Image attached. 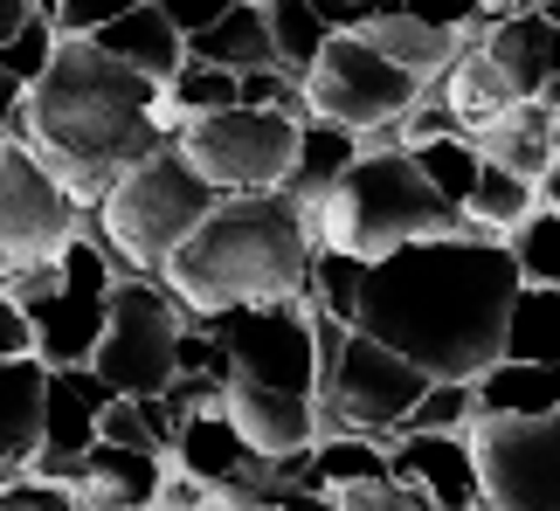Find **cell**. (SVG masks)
<instances>
[{"label":"cell","instance_id":"c3c4849f","mask_svg":"<svg viewBox=\"0 0 560 511\" xmlns=\"http://www.w3.org/2000/svg\"><path fill=\"white\" fill-rule=\"evenodd\" d=\"M470 511H499V504H485V498H478V504H470Z\"/></svg>","mask_w":560,"mask_h":511},{"label":"cell","instance_id":"60d3db41","mask_svg":"<svg viewBox=\"0 0 560 511\" xmlns=\"http://www.w3.org/2000/svg\"><path fill=\"white\" fill-rule=\"evenodd\" d=\"M153 8H160L166 21H174L180 35H194V28H208V21L222 14V8H235V0H153Z\"/></svg>","mask_w":560,"mask_h":511},{"label":"cell","instance_id":"2e32d148","mask_svg":"<svg viewBox=\"0 0 560 511\" xmlns=\"http://www.w3.org/2000/svg\"><path fill=\"white\" fill-rule=\"evenodd\" d=\"M160 471H166V456L125 450V442H91V450L70 463L62 491L77 498V511H145Z\"/></svg>","mask_w":560,"mask_h":511},{"label":"cell","instance_id":"4316f807","mask_svg":"<svg viewBox=\"0 0 560 511\" xmlns=\"http://www.w3.org/2000/svg\"><path fill=\"white\" fill-rule=\"evenodd\" d=\"M249 442L229 429V415L222 408H201V415H187L180 421V436H174V450H166V463H180V471L194 477H243L249 471Z\"/></svg>","mask_w":560,"mask_h":511},{"label":"cell","instance_id":"3957f363","mask_svg":"<svg viewBox=\"0 0 560 511\" xmlns=\"http://www.w3.org/2000/svg\"><path fill=\"white\" fill-rule=\"evenodd\" d=\"M312 236L305 207L284 187H256V194H222L187 242L166 255L160 284L180 297L187 318L229 311V305H277V297L312 290Z\"/></svg>","mask_w":560,"mask_h":511},{"label":"cell","instance_id":"f1b7e54d","mask_svg":"<svg viewBox=\"0 0 560 511\" xmlns=\"http://www.w3.org/2000/svg\"><path fill=\"white\" fill-rule=\"evenodd\" d=\"M499 359H560V290L553 284H520L512 290Z\"/></svg>","mask_w":560,"mask_h":511},{"label":"cell","instance_id":"5b68a950","mask_svg":"<svg viewBox=\"0 0 560 511\" xmlns=\"http://www.w3.org/2000/svg\"><path fill=\"white\" fill-rule=\"evenodd\" d=\"M214 201L222 194H214L180 159V145L166 139L160 153H145L139 166H125V174L104 187V201L91 215H97V242L118 263V276H160L166 255L187 242V228L201 222Z\"/></svg>","mask_w":560,"mask_h":511},{"label":"cell","instance_id":"6da1fadb","mask_svg":"<svg viewBox=\"0 0 560 511\" xmlns=\"http://www.w3.org/2000/svg\"><path fill=\"white\" fill-rule=\"evenodd\" d=\"M520 290L505 236L464 228V236L401 242L360 276L353 332L416 359L429 380H478L505 346V311Z\"/></svg>","mask_w":560,"mask_h":511},{"label":"cell","instance_id":"f6af8a7d","mask_svg":"<svg viewBox=\"0 0 560 511\" xmlns=\"http://www.w3.org/2000/svg\"><path fill=\"white\" fill-rule=\"evenodd\" d=\"M21 14H28V0H0V41L21 28Z\"/></svg>","mask_w":560,"mask_h":511},{"label":"cell","instance_id":"52a82bcc","mask_svg":"<svg viewBox=\"0 0 560 511\" xmlns=\"http://www.w3.org/2000/svg\"><path fill=\"white\" fill-rule=\"evenodd\" d=\"M180 332L187 311L160 276H118L91 367L112 394H166V380L180 367Z\"/></svg>","mask_w":560,"mask_h":511},{"label":"cell","instance_id":"44dd1931","mask_svg":"<svg viewBox=\"0 0 560 511\" xmlns=\"http://www.w3.org/2000/svg\"><path fill=\"white\" fill-rule=\"evenodd\" d=\"M42 388H49V367L35 353L0 359V463L28 471V456L42 450Z\"/></svg>","mask_w":560,"mask_h":511},{"label":"cell","instance_id":"bcb514c9","mask_svg":"<svg viewBox=\"0 0 560 511\" xmlns=\"http://www.w3.org/2000/svg\"><path fill=\"white\" fill-rule=\"evenodd\" d=\"M540 201H547V207H553V215H560V159H553V166H547V174H540Z\"/></svg>","mask_w":560,"mask_h":511},{"label":"cell","instance_id":"e575fe53","mask_svg":"<svg viewBox=\"0 0 560 511\" xmlns=\"http://www.w3.org/2000/svg\"><path fill=\"white\" fill-rule=\"evenodd\" d=\"M478 415V388L470 380H429L422 401L401 415V436H416V429H436V436H464V421Z\"/></svg>","mask_w":560,"mask_h":511},{"label":"cell","instance_id":"f35d334b","mask_svg":"<svg viewBox=\"0 0 560 511\" xmlns=\"http://www.w3.org/2000/svg\"><path fill=\"white\" fill-rule=\"evenodd\" d=\"M125 8H139V0H56V28L62 35H97L104 21H118Z\"/></svg>","mask_w":560,"mask_h":511},{"label":"cell","instance_id":"681fc988","mask_svg":"<svg viewBox=\"0 0 560 511\" xmlns=\"http://www.w3.org/2000/svg\"><path fill=\"white\" fill-rule=\"evenodd\" d=\"M249 8H270V0H249Z\"/></svg>","mask_w":560,"mask_h":511},{"label":"cell","instance_id":"d6986e66","mask_svg":"<svg viewBox=\"0 0 560 511\" xmlns=\"http://www.w3.org/2000/svg\"><path fill=\"white\" fill-rule=\"evenodd\" d=\"M104 56H118L125 70H139V76H153V83H166L187 62V35L166 21L153 0H139V8H125L118 21H104V28L91 35Z\"/></svg>","mask_w":560,"mask_h":511},{"label":"cell","instance_id":"30bf717a","mask_svg":"<svg viewBox=\"0 0 560 511\" xmlns=\"http://www.w3.org/2000/svg\"><path fill=\"white\" fill-rule=\"evenodd\" d=\"M112 290H118V263L97 242V215L70 236L62 249V284L28 311L35 325V359L42 367H91L104 318H112Z\"/></svg>","mask_w":560,"mask_h":511},{"label":"cell","instance_id":"277c9868","mask_svg":"<svg viewBox=\"0 0 560 511\" xmlns=\"http://www.w3.org/2000/svg\"><path fill=\"white\" fill-rule=\"evenodd\" d=\"M464 228L470 215L422 180L408 145H360V159L326 187V201L305 207V236L318 249H347L360 263H374V255L401 249V242L464 236Z\"/></svg>","mask_w":560,"mask_h":511},{"label":"cell","instance_id":"ab89813d","mask_svg":"<svg viewBox=\"0 0 560 511\" xmlns=\"http://www.w3.org/2000/svg\"><path fill=\"white\" fill-rule=\"evenodd\" d=\"M14 353H35V325H28V311L0 290V359H14Z\"/></svg>","mask_w":560,"mask_h":511},{"label":"cell","instance_id":"d590c367","mask_svg":"<svg viewBox=\"0 0 560 511\" xmlns=\"http://www.w3.org/2000/svg\"><path fill=\"white\" fill-rule=\"evenodd\" d=\"M56 41H62V28H56V21L49 14H21V28L8 35V41H0V70H8L14 83H21V91H28V83L42 76V70H49V56H56Z\"/></svg>","mask_w":560,"mask_h":511},{"label":"cell","instance_id":"7c38bea8","mask_svg":"<svg viewBox=\"0 0 560 511\" xmlns=\"http://www.w3.org/2000/svg\"><path fill=\"white\" fill-rule=\"evenodd\" d=\"M201 332H214V346L229 353L235 373L264 380V388H291L312 394L318 373V346H312V305L305 297H277V305H229V311H201Z\"/></svg>","mask_w":560,"mask_h":511},{"label":"cell","instance_id":"ffe728a7","mask_svg":"<svg viewBox=\"0 0 560 511\" xmlns=\"http://www.w3.org/2000/svg\"><path fill=\"white\" fill-rule=\"evenodd\" d=\"M478 41L499 56V70L512 76L520 97H540V83L560 76V21L547 14H491V28Z\"/></svg>","mask_w":560,"mask_h":511},{"label":"cell","instance_id":"836d02e7","mask_svg":"<svg viewBox=\"0 0 560 511\" xmlns=\"http://www.w3.org/2000/svg\"><path fill=\"white\" fill-rule=\"evenodd\" d=\"M416 153V166H422V180L436 187L443 201H470V187H478V145L470 139H416L408 145Z\"/></svg>","mask_w":560,"mask_h":511},{"label":"cell","instance_id":"d4e9b609","mask_svg":"<svg viewBox=\"0 0 560 511\" xmlns=\"http://www.w3.org/2000/svg\"><path fill=\"white\" fill-rule=\"evenodd\" d=\"M443 97H450V111L464 118V132H470V124H485V118H499L505 104H520L512 76L499 70V56H491L485 41H464V49L450 56V70H443Z\"/></svg>","mask_w":560,"mask_h":511},{"label":"cell","instance_id":"7bdbcfd3","mask_svg":"<svg viewBox=\"0 0 560 511\" xmlns=\"http://www.w3.org/2000/svg\"><path fill=\"white\" fill-rule=\"evenodd\" d=\"M277 511H339L326 491H284V498H277Z\"/></svg>","mask_w":560,"mask_h":511},{"label":"cell","instance_id":"9a60e30c","mask_svg":"<svg viewBox=\"0 0 560 511\" xmlns=\"http://www.w3.org/2000/svg\"><path fill=\"white\" fill-rule=\"evenodd\" d=\"M387 477L408 484L429 511H470L478 504V463H470L464 436H436V429L395 436L387 442Z\"/></svg>","mask_w":560,"mask_h":511},{"label":"cell","instance_id":"7dc6e473","mask_svg":"<svg viewBox=\"0 0 560 511\" xmlns=\"http://www.w3.org/2000/svg\"><path fill=\"white\" fill-rule=\"evenodd\" d=\"M540 104H547V111L560 118V76H547V83H540Z\"/></svg>","mask_w":560,"mask_h":511},{"label":"cell","instance_id":"4fadbf2b","mask_svg":"<svg viewBox=\"0 0 560 511\" xmlns=\"http://www.w3.org/2000/svg\"><path fill=\"white\" fill-rule=\"evenodd\" d=\"M112 388L97 380V367H49V388H42V450L28 456V477L62 484L70 463L97 442V415Z\"/></svg>","mask_w":560,"mask_h":511},{"label":"cell","instance_id":"4dcf8cb0","mask_svg":"<svg viewBox=\"0 0 560 511\" xmlns=\"http://www.w3.org/2000/svg\"><path fill=\"white\" fill-rule=\"evenodd\" d=\"M270 21V49H277V70H291V76H305L318 49H326V35H332V21L312 8V0H270L264 8Z\"/></svg>","mask_w":560,"mask_h":511},{"label":"cell","instance_id":"ac0fdd59","mask_svg":"<svg viewBox=\"0 0 560 511\" xmlns=\"http://www.w3.org/2000/svg\"><path fill=\"white\" fill-rule=\"evenodd\" d=\"M353 35L368 41V49H381L408 76H443L450 56L464 49V28H436V21H422V14H408V8H374Z\"/></svg>","mask_w":560,"mask_h":511},{"label":"cell","instance_id":"d6a6232c","mask_svg":"<svg viewBox=\"0 0 560 511\" xmlns=\"http://www.w3.org/2000/svg\"><path fill=\"white\" fill-rule=\"evenodd\" d=\"M160 97L174 104V118H201V111H229L235 104V70H222V62H201L187 56L174 76L160 83Z\"/></svg>","mask_w":560,"mask_h":511},{"label":"cell","instance_id":"603a6c76","mask_svg":"<svg viewBox=\"0 0 560 511\" xmlns=\"http://www.w3.org/2000/svg\"><path fill=\"white\" fill-rule=\"evenodd\" d=\"M187 56H201V62H222V70H270L277 49H270V21L264 8H249V0H235V8H222L208 21V28H194L187 35Z\"/></svg>","mask_w":560,"mask_h":511},{"label":"cell","instance_id":"8992f818","mask_svg":"<svg viewBox=\"0 0 560 511\" xmlns=\"http://www.w3.org/2000/svg\"><path fill=\"white\" fill-rule=\"evenodd\" d=\"M298 124L284 111H256V104H229V111H201L174 124L180 159L201 174L214 194H256V187H284Z\"/></svg>","mask_w":560,"mask_h":511},{"label":"cell","instance_id":"83f0119b","mask_svg":"<svg viewBox=\"0 0 560 511\" xmlns=\"http://www.w3.org/2000/svg\"><path fill=\"white\" fill-rule=\"evenodd\" d=\"M360 477H387V442L381 436H318L298 456V491H339Z\"/></svg>","mask_w":560,"mask_h":511},{"label":"cell","instance_id":"e0dca14e","mask_svg":"<svg viewBox=\"0 0 560 511\" xmlns=\"http://www.w3.org/2000/svg\"><path fill=\"white\" fill-rule=\"evenodd\" d=\"M470 145H478V159H491V166H505V174L540 187V174L553 166V111L540 97H520V104H505L499 118L470 124Z\"/></svg>","mask_w":560,"mask_h":511},{"label":"cell","instance_id":"74e56055","mask_svg":"<svg viewBox=\"0 0 560 511\" xmlns=\"http://www.w3.org/2000/svg\"><path fill=\"white\" fill-rule=\"evenodd\" d=\"M0 511H77V498L62 491V484H49V477L21 471L14 484H0Z\"/></svg>","mask_w":560,"mask_h":511},{"label":"cell","instance_id":"9c48e42d","mask_svg":"<svg viewBox=\"0 0 560 511\" xmlns=\"http://www.w3.org/2000/svg\"><path fill=\"white\" fill-rule=\"evenodd\" d=\"M83 222H91V207H77L70 187L28 145L0 132V276L56 263Z\"/></svg>","mask_w":560,"mask_h":511},{"label":"cell","instance_id":"ba28073f","mask_svg":"<svg viewBox=\"0 0 560 511\" xmlns=\"http://www.w3.org/2000/svg\"><path fill=\"white\" fill-rule=\"evenodd\" d=\"M478 498L499 511H560V408L547 415H470L464 421Z\"/></svg>","mask_w":560,"mask_h":511},{"label":"cell","instance_id":"7402d4cb","mask_svg":"<svg viewBox=\"0 0 560 511\" xmlns=\"http://www.w3.org/2000/svg\"><path fill=\"white\" fill-rule=\"evenodd\" d=\"M353 159H360V132H347V124H332V118H305V124H298V153H291L284 194L298 207H318L326 187L347 174Z\"/></svg>","mask_w":560,"mask_h":511},{"label":"cell","instance_id":"8d00e7d4","mask_svg":"<svg viewBox=\"0 0 560 511\" xmlns=\"http://www.w3.org/2000/svg\"><path fill=\"white\" fill-rule=\"evenodd\" d=\"M339 511H429L408 484H395V477H360V484H339V491H326Z\"/></svg>","mask_w":560,"mask_h":511},{"label":"cell","instance_id":"b9f144b4","mask_svg":"<svg viewBox=\"0 0 560 511\" xmlns=\"http://www.w3.org/2000/svg\"><path fill=\"white\" fill-rule=\"evenodd\" d=\"M318 14L332 21V28H360V21H368L374 8H395V0H312Z\"/></svg>","mask_w":560,"mask_h":511},{"label":"cell","instance_id":"ee69618b","mask_svg":"<svg viewBox=\"0 0 560 511\" xmlns=\"http://www.w3.org/2000/svg\"><path fill=\"white\" fill-rule=\"evenodd\" d=\"M14 104H21V83L0 70V132H8V118H14Z\"/></svg>","mask_w":560,"mask_h":511},{"label":"cell","instance_id":"7a4b0ae2","mask_svg":"<svg viewBox=\"0 0 560 511\" xmlns=\"http://www.w3.org/2000/svg\"><path fill=\"white\" fill-rule=\"evenodd\" d=\"M174 104L160 97L153 76L125 70L118 56H104L91 35H62L49 70L21 91L8 139H21L49 174L70 187L77 207H97L125 166L160 153L174 139Z\"/></svg>","mask_w":560,"mask_h":511},{"label":"cell","instance_id":"484cf974","mask_svg":"<svg viewBox=\"0 0 560 511\" xmlns=\"http://www.w3.org/2000/svg\"><path fill=\"white\" fill-rule=\"evenodd\" d=\"M145 511H277V491H256L243 477H194L180 463H166Z\"/></svg>","mask_w":560,"mask_h":511},{"label":"cell","instance_id":"cb8c5ba5","mask_svg":"<svg viewBox=\"0 0 560 511\" xmlns=\"http://www.w3.org/2000/svg\"><path fill=\"white\" fill-rule=\"evenodd\" d=\"M470 388L485 415H547L560 408V359H491Z\"/></svg>","mask_w":560,"mask_h":511},{"label":"cell","instance_id":"5bb4252c","mask_svg":"<svg viewBox=\"0 0 560 511\" xmlns=\"http://www.w3.org/2000/svg\"><path fill=\"white\" fill-rule=\"evenodd\" d=\"M222 415L229 429L249 442L256 456H298L318 442V421H312V394H291V388H264L249 373H229L222 380Z\"/></svg>","mask_w":560,"mask_h":511},{"label":"cell","instance_id":"f546056e","mask_svg":"<svg viewBox=\"0 0 560 511\" xmlns=\"http://www.w3.org/2000/svg\"><path fill=\"white\" fill-rule=\"evenodd\" d=\"M533 207H540V187L520 180V174H505V166H491V159H478V187H470V201H464L470 228L505 236V228H520Z\"/></svg>","mask_w":560,"mask_h":511},{"label":"cell","instance_id":"1f68e13d","mask_svg":"<svg viewBox=\"0 0 560 511\" xmlns=\"http://www.w3.org/2000/svg\"><path fill=\"white\" fill-rule=\"evenodd\" d=\"M505 249L520 263V284H553L560 290V215L540 201L520 228H505Z\"/></svg>","mask_w":560,"mask_h":511},{"label":"cell","instance_id":"8fae6325","mask_svg":"<svg viewBox=\"0 0 560 511\" xmlns=\"http://www.w3.org/2000/svg\"><path fill=\"white\" fill-rule=\"evenodd\" d=\"M422 91V76H408L395 70L381 49H368L353 28H332L326 35V49H318V62L305 70V104H312V118H332V124H347V132H381V124H395L408 104H416Z\"/></svg>","mask_w":560,"mask_h":511}]
</instances>
